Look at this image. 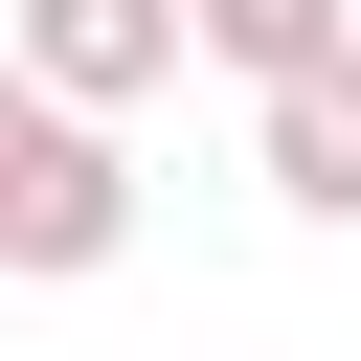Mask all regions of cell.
<instances>
[{"mask_svg": "<svg viewBox=\"0 0 361 361\" xmlns=\"http://www.w3.org/2000/svg\"><path fill=\"white\" fill-rule=\"evenodd\" d=\"M180 45L271 90V68H316V45H361V0H180Z\"/></svg>", "mask_w": 361, "mask_h": 361, "instance_id": "277c9868", "label": "cell"}, {"mask_svg": "<svg viewBox=\"0 0 361 361\" xmlns=\"http://www.w3.org/2000/svg\"><path fill=\"white\" fill-rule=\"evenodd\" d=\"M113 248H135V158H113V113H68V90L0 68V271H113Z\"/></svg>", "mask_w": 361, "mask_h": 361, "instance_id": "6da1fadb", "label": "cell"}, {"mask_svg": "<svg viewBox=\"0 0 361 361\" xmlns=\"http://www.w3.org/2000/svg\"><path fill=\"white\" fill-rule=\"evenodd\" d=\"M0 68L68 113H135V90H180V0H0Z\"/></svg>", "mask_w": 361, "mask_h": 361, "instance_id": "7a4b0ae2", "label": "cell"}, {"mask_svg": "<svg viewBox=\"0 0 361 361\" xmlns=\"http://www.w3.org/2000/svg\"><path fill=\"white\" fill-rule=\"evenodd\" d=\"M248 135H271V203H293V226H361V45L271 68V90H248Z\"/></svg>", "mask_w": 361, "mask_h": 361, "instance_id": "3957f363", "label": "cell"}]
</instances>
